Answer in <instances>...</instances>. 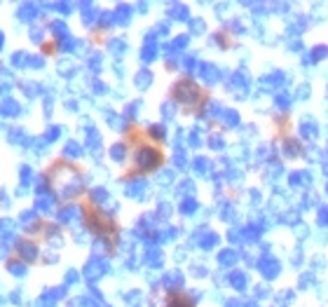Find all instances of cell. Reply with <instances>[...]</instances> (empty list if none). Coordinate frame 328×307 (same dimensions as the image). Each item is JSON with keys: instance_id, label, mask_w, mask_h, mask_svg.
I'll return each mask as SVG.
<instances>
[]
</instances>
